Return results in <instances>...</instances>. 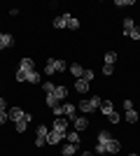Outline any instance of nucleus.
Masks as SVG:
<instances>
[{
	"label": "nucleus",
	"mask_w": 140,
	"mask_h": 156,
	"mask_svg": "<svg viewBox=\"0 0 140 156\" xmlns=\"http://www.w3.org/2000/svg\"><path fill=\"white\" fill-rule=\"evenodd\" d=\"M42 89H45V93H54L56 84H54V82H42Z\"/></svg>",
	"instance_id": "26"
},
{
	"label": "nucleus",
	"mask_w": 140,
	"mask_h": 156,
	"mask_svg": "<svg viewBox=\"0 0 140 156\" xmlns=\"http://www.w3.org/2000/svg\"><path fill=\"white\" fill-rule=\"evenodd\" d=\"M112 72H114V65H110V63L103 65V75H112Z\"/></svg>",
	"instance_id": "35"
},
{
	"label": "nucleus",
	"mask_w": 140,
	"mask_h": 156,
	"mask_svg": "<svg viewBox=\"0 0 140 156\" xmlns=\"http://www.w3.org/2000/svg\"><path fill=\"white\" fill-rule=\"evenodd\" d=\"M54 61H56V58H49V61H47V65H45V72H47V75H54V72H56V68H54Z\"/></svg>",
	"instance_id": "25"
},
{
	"label": "nucleus",
	"mask_w": 140,
	"mask_h": 156,
	"mask_svg": "<svg viewBox=\"0 0 140 156\" xmlns=\"http://www.w3.org/2000/svg\"><path fill=\"white\" fill-rule=\"evenodd\" d=\"M54 96L59 98V100H66L68 98V89L66 86H56V89H54Z\"/></svg>",
	"instance_id": "17"
},
{
	"label": "nucleus",
	"mask_w": 140,
	"mask_h": 156,
	"mask_svg": "<svg viewBox=\"0 0 140 156\" xmlns=\"http://www.w3.org/2000/svg\"><path fill=\"white\" fill-rule=\"evenodd\" d=\"M68 21H70V14H61V16H56V19H54L52 26L61 30V28H68Z\"/></svg>",
	"instance_id": "4"
},
{
	"label": "nucleus",
	"mask_w": 140,
	"mask_h": 156,
	"mask_svg": "<svg viewBox=\"0 0 140 156\" xmlns=\"http://www.w3.org/2000/svg\"><path fill=\"white\" fill-rule=\"evenodd\" d=\"M54 68H56V72H63V70L68 68V63H66L63 58H56V61H54Z\"/></svg>",
	"instance_id": "22"
},
{
	"label": "nucleus",
	"mask_w": 140,
	"mask_h": 156,
	"mask_svg": "<svg viewBox=\"0 0 140 156\" xmlns=\"http://www.w3.org/2000/svg\"><path fill=\"white\" fill-rule=\"evenodd\" d=\"M68 28H70V30H77V28H80V19L70 16V21H68Z\"/></svg>",
	"instance_id": "29"
},
{
	"label": "nucleus",
	"mask_w": 140,
	"mask_h": 156,
	"mask_svg": "<svg viewBox=\"0 0 140 156\" xmlns=\"http://www.w3.org/2000/svg\"><path fill=\"white\" fill-rule=\"evenodd\" d=\"M12 42H14V35H9V33H2V30H0V49H7Z\"/></svg>",
	"instance_id": "8"
},
{
	"label": "nucleus",
	"mask_w": 140,
	"mask_h": 156,
	"mask_svg": "<svg viewBox=\"0 0 140 156\" xmlns=\"http://www.w3.org/2000/svg\"><path fill=\"white\" fill-rule=\"evenodd\" d=\"M75 91H77V93H87V91H89V82L77 79V82H75Z\"/></svg>",
	"instance_id": "12"
},
{
	"label": "nucleus",
	"mask_w": 140,
	"mask_h": 156,
	"mask_svg": "<svg viewBox=\"0 0 140 156\" xmlns=\"http://www.w3.org/2000/svg\"><path fill=\"white\" fill-rule=\"evenodd\" d=\"M73 126H75V130L80 133V130L89 128V119H87V117H75V119H73Z\"/></svg>",
	"instance_id": "5"
},
{
	"label": "nucleus",
	"mask_w": 140,
	"mask_h": 156,
	"mask_svg": "<svg viewBox=\"0 0 140 156\" xmlns=\"http://www.w3.org/2000/svg\"><path fill=\"white\" fill-rule=\"evenodd\" d=\"M66 140L70 144H80V133H77V130H73V133H70V130H66Z\"/></svg>",
	"instance_id": "14"
},
{
	"label": "nucleus",
	"mask_w": 140,
	"mask_h": 156,
	"mask_svg": "<svg viewBox=\"0 0 140 156\" xmlns=\"http://www.w3.org/2000/svg\"><path fill=\"white\" fill-rule=\"evenodd\" d=\"M7 117L12 119L14 124H16V121H21V119H26V121H31V119H33L31 114H26V112L21 110V107H9V110H7Z\"/></svg>",
	"instance_id": "1"
},
{
	"label": "nucleus",
	"mask_w": 140,
	"mask_h": 156,
	"mask_svg": "<svg viewBox=\"0 0 140 156\" xmlns=\"http://www.w3.org/2000/svg\"><path fill=\"white\" fill-rule=\"evenodd\" d=\"M82 79H84V82H91V79H93V70H91V68H89V70H84Z\"/></svg>",
	"instance_id": "34"
},
{
	"label": "nucleus",
	"mask_w": 140,
	"mask_h": 156,
	"mask_svg": "<svg viewBox=\"0 0 140 156\" xmlns=\"http://www.w3.org/2000/svg\"><path fill=\"white\" fill-rule=\"evenodd\" d=\"M70 72H73L77 79H82V75H84V68H82L80 63H73V65H70Z\"/></svg>",
	"instance_id": "18"
},
{
	"label": "nucleus",
	"mask_w": 140,
	"mask_h": 156,
	"mask_svg": "<svg viewBox=\"0 0 140 156\" xmlns=\"http://www.w3.org/2000/svg\"><path fill=\"white\" fill-rule=\"evenodd\" d=\"M52 130H61V133H66L68 130V119H54V124H52Z\"/></svg>",
	"instance_id": "6"
},
{
	"label": "nucleus",
	"mask_w": 140,
	"mask_h": 156,
	"mask_svg": "<svg viewBox=\"0 0 140 156\" xmlns=\"http://www.w3.org/2000/svg\"><path fill=\"white\" fill-rule=\"evenodd\" d=\"M7 119H9V117H7V112H0V126H2V124H5V121H7Z\"/></svg>",
	"instance_id": "40"
},
{
	"label": "nucleus",
	"mask_w": 140,
	"mask_h": 156,
	"mask_svg": "<svg viewBox=\"0 0 140 156\" xmlns=\"http://www.w3.org/2000/svg\"><path fill=\"white\" fill-rule=\"evenodd\" d=\"M126 121H128V124H135V121H138V112H135V110H128L126 112Z\"/></svg>",
	"instance_id": "23"
},
{
	"label": "nucleus",
	"mask_w": 140,
	"mask_h": 156,
	"mask_svg": "<svg viewBox=\"0 0 140 156\" xmlns=\"http://www.w3.org/2000/svg\"><path fill=\"white\" fill-rule=\"evenodd\" d=\"M61 105V100L56 96H54V93H47V107H49V110H54V107H59Z\"/></svg>",
	"instance_id": "11"
},
{
	"label": "nucleus",
	"mask_w": 140,
	"mask_h": 156,
	"mask_svg": "<svg viewBox=\"0 0 140 156\" xmlns=\"http://www.w3.org/2000/svg\"><path fill=\"white\" fill-rule=\"evenodd\" d=\"M128 37H131V40H140V26H135L133 30L128 33Z\"/></svg>",
	"instance_id": "32"
},
{
	"label": "nucleus",
	"mask_w": 140,
	"mask_h": 156,
	"mask_svg": "<svg viewBox=\"0 0 140 156\" xmlns=\"http://www.w3.org/2000/svg\"><path fill=\"white\" fill-rule=\"evenodd\" d=\"M124 110H133V100H124Z\"/></svg>",
	"instance_id": "38"
},
{
	"label": "nucleus",
	"mask_w": 140,
	"mask_h": 156,
	"mask_svg": "<svg viewBox=\"0 0 140 156\" xmlns=\"http://www.w3.org/2000/svg\"><path fill=\"white\" fill-rule=\"evenodd\" d=\"M14 126H16V133H23V130H26V126H28V121H26V119H21V121H16Z\"/></svg>",
	"instance_id": "30"
},
{
	"label": "nucleus",
	"mask_w": 140,
	"mask_h": 156,
	"mask_svg": "<svg viewBox=\"0 0 140 156\" xmlns=\"http://www.w3.org/2000/svg\"><path fill=\"white\" fill-rule=\"evenodd\" d=\"M121 149V142L117 140V137H110L105 142V154H117V151Z\"/></svg>",
	"instance_id": "2"
},
{
	"label": "nucleus",
	"mask_w": 140,
	"mask_h": 156,
	"mask_svg": "<svg viewBox=\"0 0 140 156\" xmlns=\"http://www.w3.org/2000/svg\"><path fill=\"white\" fill-rule=\"evenodd\" d=\"M114 5L117 7H131V5H135V0H114Z\"/></svg>",
	"instance_id": "28"
},
{
	"label": "nucleus",
	"mask_w": 140,
	"mask_h": 156,
	"mask_svg": "<svg viewBox=\"0 0 140 156\" xmlns=\"http://www.w3.org/2000/svg\"><path fill=\"white\" fill-rule=\"evenodd\" d=\"M47 133H49V128H47L45 124L38 126V130H35V137H42V140H47Z\"/></svg>",
	"instance_id": "19"
},
{
	"label": "nucleus",
	"mask_w": 140,
	"mask_h": 156,
	"mask_svg": "<svg viewBox=\"0 0 140 156\" xmlns=\"http://www.w3.org/2000/svg\"><path fill=\"white\" fill-rule=\"evenodd\" d=\"M133 28H135V21L133 19H124V35H128Z\"/></svg>",
	"instance_id": "21"
},
{
	"label": "nucleus",
	"mask_w": 140,
	"mask_h": 156,
	"mask_svg": "<svg viewBox=\"0 0 140 156\" xmlns=\"http://www.w3.org/2000/svg\"><path fill=\"white\" fill-rule=\"evenodd\" d=\"M40 72L38 70H31V72H26V82H33V84H40Z\"/></svg>",
	"instance_id": "15"
},
{
	"label": "nucleus",
	"mask_w": 140,
	"mask_h": 156,
	"mask_svg": "<svg viewBox=\"0 0 140 156\" xmlns=\"http://www.w3.org/2000/svg\"><path fill=\"white\" fill-rule=\"evenodd\" d=\"M9 110V107H7V100L5 98H0V112H7Z\"/></svg>",
	"instance_id": "37"
},
{
	"label": "nucleus",
	"mask_w": 140,
	"mask_h": 156,
	"mask_svg": "<svg viewBox=\"0 0 140 156\" xmlns=\"http://www.w3.org/2000/svg\"><path fill=\"white\" fill-rule=\"evenodd\" d=\"M77 154V144H63V149H61V156H75Z\"/></svg>",
	"instance_id": "10"
},
{
	"label": "nucleus",
	"mask_w": 140,
	"mask_h": 156,
	"mask_svg": "<svg viewBox=\"0 0 140 156\" xmlns=\"http://www.w3.org/2000/svg\"><path fill=\"white\" fill-rule=\"evenodd\" d=\"M61 107H63V117H70V119H75V112H77V105H73V103H63Z\"/></svg>",
	"instance_id": "9"
},
{
	"label": "nucleus",
	"mask_w": 140,
	"mask_h": 156,
	"mask_svg": "<svg viewBox=\"0 0 140 156\" xmlns=\"http://www.w3.org/2000/svg\"><path fill=\"white\" fill-rule=\"evenodd\" d=\"M107 119H110L112 124H119V121H121V117H119V112H117V110H114V112H112V114H110Z\"/></svg>",
	"instance_id": "33"
},
{
	"label": "nucleus",
	"mask_w": 140,
	"mask_h": 156,
	"mask_svg": "<svg viewBox=\"0 0 140 156\" xmlns=\"http://www.w3.org/2000/svg\"><path fill=\"white\" fill-rule=\"evenodd\" d=\"M77 107H80V110L84 112V114H91V112H93V110H91V105H89V100H82V103L77 105Z\"/></svg>",
	"instance_id": "24"
},
{
	"label": "nucleus",
	"mask_w": 140,
	"mask_h": 156,
	"mask_svg": "<svg viewBox=\"0 0 140 156\" xmlns=\"http://www.w3.org/2000/svg\"><path fill=\"white\" fill-rule=\"evenodd\" d=\"M54 114H56V117H63V107H61V105H59V107H54Z\"/></svg>",
	"instance_id": "39"
},
{
	"label": "nucleus",
	"mask_w": 140,
	"mask_h": 156,
	"mask_svg": "<svg viewBox=\"0 0 140 156\" xmlns=\"http://www.w3.org/2000/svg\"><path fill=\"white\" fill-rule=\"evenodd\" d=\"M89 105H91V110H93V112L100 110V105H103V98H100V96H91V98H89Z\"/></svg>",
	"instance_id": "16"
},
{
	"label": "nucleus",
	"mask_w": 140,
	"mask_h": 156,
	"mask_svg": "<svg viewBox=\"0 0 140 156\" xmlns=\"http://www.w3.org/2000/svg\"><path fill=\"white\" fill-rule=\"evenodd\" d=\"M14 79H16V82H26V72L16 70V75H14Z\"/></svg>",
	"instance_id": "36"
},
{
	"label": "nucleus",
	"mask_w": 140,
	"mask_h": 156,
	"mask_svg": "<svg viewBox=\"0 0 140 156\" xmlns=\"http://www.w3.org/2000/svg\"><path fill=\"white\" fill-rule=\"evenodd\" d=\"M110 137H112V135H110L107 130H100V133H98V137H96V142H98V144H105L107 140H110Z\"/></svg>",
	"instance_id": "20"
},
{
	"label": "nucleus",
	"mask_w": 140,
	"mask_h": 156,
	"mask_svg": "<svg viewBox=\"0 0 140 156\" xmlns=\"http://www.w3.org/2000/svg\"><path fill=\"white\" fill-rule=\"evenodd\" d=\"M33 58H28V56H26V58H21L19 61V70L21 72H31V70H35V68H33Z\"/></svg>",
	"instance_id": "7"
},
{
	"label": "nucleus",
	"mask_w": 140,
	"mask_h": 156,
	"mask_svg": "<svg viewBox=\"0 0 140 156\" xmlns=\"http://www.w3.org/2000/svg\"><path fill=\"white\" fill-rule=\"evenodd\" d=\"M93 151H96L98 156H105V144H98V142H96V144H93Z\"/></svg>",
	"instance_id": "31"
},
{
	"label": "nucleus",
	"mask_w": 140,
	"mask_h": 156,
	"mask_svg": "<svg viewBox=\"0 0 140 156\" xmlns=\"http://www.w3.org/2000/svg\"><path fill=\"white\" fill-rule=\"evenodd\" d=\"M82 156H93V154H91V151H89V149H87V151H84V154H82Z\"/></svg>",
	"instance_id": "41"
},
{
	"label": "nucleus",
	"mask_w": 140,
	"mask_h": 156,
	"mask_svg": "<svg viewBox=\"0 0 140 156\" xmlns=\"http://www.w3.org/2000/svg\"><path fill=\"white\" fill-rule=\"evenodd\" d=\"M63 137H66V133H61V130H49V133H47V144H59Z\"/></svg>",
	"instance_id": "3"
},
{
	"label": "nucleus",
	"mask_w": 140,
	"mask_h": 156,
	"mask_svg": "<svg viewBox=\"0 0 140 156\" xmlns=\"http://www.w3.org/2000/svg\"><path fill=\"white\" fill-rule=\"evenodd\" d=\"M114 61H117V51H107V54H105V63L114 65Z\"/></svg>",
	"instance_id": "27"
},
{
	"label": "nucleus",
	"mask_w": 140,
	"mask_h": 156,
	"mask_svg": "<svg viewBox=\"0 0 140 156\" xmlns=\"http://www.w3.org/2000/svg\"><path fill=\"white\" fill-rule=\"evenodd\" d=\"M100 112H103L105 117H110V114L114 112V105L110 103V100H103V105H100Z\"/></svg>",
	"instance_id": "13"
},
{
	"label": "nucleus",
	"mask_w": 140,
	"mask_h": 156,
	"mask_svg": "<svg viewBox=\"0 0 140 156\" xmlns=\"http://www.w3.org/2000/svg\"><path fill=\"white\" fill-rule=\"evenodd\" d=\"M128 156H138V154H128Z\"/></svg>",
	"instance_id": "42"
}]
</instances>
